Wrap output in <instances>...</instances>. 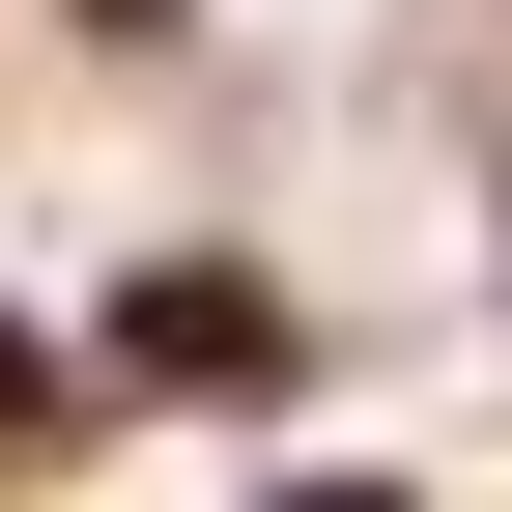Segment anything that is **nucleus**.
Here are the masks:
<instances>
[{
	"label": "nucleus",
	"mask_w": 512,
	"mask_h": 512,
	"mask_svg": "<svg viewBox=\"0 0 512 512\" xmlns=\"http://www.w3.org/2000/svg\"><path fill=\"white\" fill-rule=\"evenodd\" d=\"M86 29H171V0H86Z\"/></svg>",
	"instance_id": "nucleus-3"
},
{
	"label": "nucleus",
	"mask_w": 512,
	"mask_h": 512,
	"mask_svg": "<svg viewBox=\"0 0 512 512\" xmlns=\"http://www.w3.org/2000/svg\"><path fill=\"white\" fill-rule=\"evenodd\" d=\"M114 370H143V399H285V285H256V256H143V285H114Z\"/></svg>",
	"instance_id": "nucleus-1"
},
{
	"label": "nucleus",
	"mask_w": 512,
	"mask_h": 512,
	"mask_svg": "<svg viewBox=\"0 0 512 512\" xmlns=\"http://www.w3.org/2000/svg\"><path fill=\"white\" fill-rule=\"evenodd\" d=\"M285 512H399V484H285Z\"/></svg>",
	"instance_id": "nucleus-2"
}]
</instances>
